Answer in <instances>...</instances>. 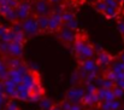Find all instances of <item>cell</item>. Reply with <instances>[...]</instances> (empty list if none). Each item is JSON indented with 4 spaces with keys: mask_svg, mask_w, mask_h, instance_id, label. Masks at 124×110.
Returning <instances> with one entry per match:
<instances>
[{
    "mask_svg": "<svg viewBox=\"0 0 124 110\" xmlns=\"http://www.w3.org/2000/svg\"><path fill=\"white\" fill-rule=\"evenodd\" d=\"M116 58H117L118 61H121L122 63H124V51H122V52H121V53H119V55L116 57Z\"/></svg>",
    "mask_w": 124,
    "mask_h": 110,
    "instance_id": "20",
    "label": "cell"
},
{
    "mask_svg": "<svg viewBox=\"0 0 124 110\" xmlns=\"http://www.w3.org/2000/svg\"><path fill=\"white\" fill-rule=\"evenodd\" d=\"M105 1V4L108 6V7H112V9H117V10H119V7H121V5L116 1V0H104Z\"/></svg>",
    "mask_w": 124,
    "mask_h": 110,
    "instance_id": "17",
    "label": "cell"
},
{
    "mask_svg": "<svg viewBox=\"0 0 124 110\" xmlns=\"http://www.w3.org/2000/svg\"><path fill=\"white\" fill-rule=\"evenodd\" d=\"M76 1H78V2H84L85 0H76Z\"/></svg>",
    "mask_w": 124,
    "mask_h": 110,
    "instance_id": "23",
    "label": "cell"
},
{
    "mask_svg": "<svg viewBox=\"0 0 124 110\" xmlns=\"http://www.w3.org/2000/svg\"><path fill=\"white\" fill-rule=\"evenodd\" d=\"M117 26H118V30L121 32V34L124 37V21L119 19V21H118V23H117Z\"/></svg>",
    "mask_w": 124,
    "mask_h": 110,
    "instance_id": "19",
    "label": "cell"
},
{
    "mask_svg": "<svg viewBox=\"0 0 124 110\" xmlns=\"http://www.w3.org/2000/svg\"><path fill=\"white\" fill-rule=\"evenodd\" d=\"M49 110H62V109H60L59 104H53V105H52V108H51Z\"/></svg>",
    "mask_w": 124,
    "mask_h": 110,
    "instance_id": "21",
    "label": "cell"
},
{
    "mask_svg": "<svg viewBox=\"0 0 124 110\" xmlns=\"http://www.w3.org/2000/svg\"><path fill=\"white\" fill-rule=\"evenodd\" d=\"M43 97H45V88L42 87L41 83H36L29 87L28 102H40Z\"/></svg>",
    "mask_w": 124,
    "mask_h": 110,
    "instance_id": "8",
    "label": "cell"
},
{
    "mask_svg": "<svg viewBox=\"0 0 124 110\" xmlns=\"http://www.w3.org/2000/svg\"><path fill=\"white\" fill-rule=\"evenodd\" d=\"M62 27V15L57 11H52V13L48 16V34H55Z\"/></svg>",
    "mask_w": 124,
    "mask_h": 110,
    "instance_id": "6",
    "label": "cell"
},
{
    "mask_svg": "<svg viewBox=\"0 0 124 110\" xmlns=\"http://www.w3.org/2000/svg\"><path fill=\"white\" fill-rule=\"evenodd\" d=\"M93 6H94V9H95L96 11H99V12H100V13H102V15H104L105 10L107 9V5L105 4V1H104V0H96V1L93 4Z\"/></svg>",
    "mask_w": 124,
    "mask_h": 110,
    "instance_id": "15",
    "label": "cell"
},
{
    "mask_svg": "<svg viewBox=\"0 0 124 110\" xmlns=\"http://www.w3.org/2000/svg\"><path fill=\"white\" fill-rule=\"evenodd\" d=\"M7 99H8V97L4 92H0V110L4 109V105H5V103H6Z\"/></svg>",
    "mask_w": 124,
    "mask_h": 110,
    "instance_id": "18",
    "label": "cell"
},
{
    "mask_svg": "<svg viewBox=\"0 0 124 110\" xmlns=\"http://www.w3.org/2000/svg\"><path fill=\"white\" fill-rule=\"evenodd\" d=\"M52 7L48 0H35L34 4H31V13L34 16H48L52 13Z\"/></svg>",
    "mask_w": 124,
    "mask_h": 110,
    "instance_id": "4",
    "label": "cell"
},
{
    "mask_svg": "<svg viewBox=\"0 0 124 110\" xmlns=\"http://www.w3.org/2000/svg\"><path fill=\"white\" fill-rule=\"evenodd\" d=\"M84 90L81 87H72L66 93V99L71 103H81L82 101V97L84 94Z\"/></svg>",
    "mask_w": 124,
    "mask_h": 110,
    "instance_id": "9",
    "label": "cell"
},
{
    "mask_svg": "<svg viewBox=\"0 0 124 110\" xmlns=\"http://www.w3.org/2000/svg\"><path fill=\"white\" fill-rule=\"evenodd\" d=\"M48 16H46V15L36 16L38 26H39V29H40V35L41 34H48Z\"/></svg>",
    "mask_w": 124,
    "mask_h": 110,
    "instance_id": "11",
    "label": "cell"
},
{
    "mask_svg": "<svg viewBox=\"0 0 124 110\" xmlns=\"http://www.w3.org/2000/svg\"><path fill=\"white\" fill-rule=\"evenodd\" d=\"M21 27H22V32L24 33L27 39L40 35V29H39V26H38L36 16H34L33 13L21 22Z\"/></svg>",
    "mask_w": 124,
    "mask_h": 110,
    "instance_id": "2",
    "label": "cell"
},
{
    "mask_svg": "<svg viewBox=\"0 0 124 110\" xmlns=\"http://www.w3.org/2000/svg\"><path fill=\"white\" fill-rule=\"evenodd\" d=\"M49 4H53V5H58L59 2H62V0H48Z\"/></svg>",
    "mask_w": 124,
    "mask_h": 110,
    "instance_id": "22",
    "label": "cell"
},
{
    "mask_svg": "<svg viewBox=\"0 0 124 110\" xmlns=\"http://www.w3.org/2000/svg\"><path fill=\"white\" fill-rule=\"evenodd\" d=\"M15 11H16L17 21L22 22L23 19H25L27 17L31 15V2L28 0H21L17 7H15Z\"/></svg>",
    "mask_w": 124,
    "mask_h": 110,
    "instance_id": "5",
    "label": "cell"
},
{
    "mask_svg": "<svg viewBox=\"0 0 124 110\" xmlns=\"http://www.w3.org/2000/svg\"><path fill=\"white\" fill-rule=\"evenodd\" d=\"M2 110H21V109H19L18 104L16 103L15 98H8V99L6 101V103H5Z\"/></svg>",
    "mask_w": 124,
    "mask_h": 110,
    "instance_id": "12",
    "label": "cell"
},
{
    "mask_svg": "<svg viewBox=\"0 0 124 110\" xmlns=\"http://www.w3.org/2000/svg\"><path fill=\"white\" fill-rule=\"evenodd\" d=\"M62 21H63V24H66V23H69L70 21H72L74 18H75V15H74V12H71V11H68V10H64L62 13Z\"/></svg>",
    "mask_w": 124,
    "mask_h": 110,
    "instance_id": "13",
    "label": "cell"
},
{
    "mask_svg": "<svg viewBox=\"0 0 124 110\" xmlns=\"http://www.w3.org/2000/svg\"><path fill=\"white\" fill-rule=\"evenodd\" d=\"M78 65H80V68L83 70V73L89 74V75H92V74L95 73V72L99 69V67H98V64H96V61H95L94 57H93V58H89V59H85V61H83L81 63H78Z\"/></svg>",
    "mask_w": 124,
    "mask_h": 110,
    "instance_id": "10",
    "label": "cell"
},
{
    "mask_svg": "<svg viewBox=\"0 0 124 110\" xmlns=\"http://www.w3.org/2000/svg\"><path fill=\"white\" fill-rule=\"evenodd\" d=\"M113 58H115V57H113L112 55H110L108 52H106V51H104V50H101V51L96 55L95 61H96V64H98L99 69H101L102 72H105V70H107V69L110 68V65H111Z\"/></svg>",
    "mask_w": 124,
    "mask_h": 110,
    "instance_id": "7",
    "label": "cell"
},
{
    "mask_svg": "<svg viewBox=\"0 0 124 110\" xmlns=\"http://www.w3.org/2000/svg\"><path fill=\"white\" fill-rule=\"evenodd\" d=\"M55 35L63 45H65L66 47H71V45L75 40V37H76V30L63 24V27L55 33Z\"/></svg>",
    "mask_w": 124,
    "mask_h": 110,
    "instance_id": "3",
    "label": "cell"
},
{
    "mask_svg": "<svg viewBox=\"0 0 124 110\" xmlns=\"http://www.w3.org/2000/svg\"><path fill=\"white\" fill-rule=\"evenodd\" d=\"M41 103H42V104H41V108L43 110H49L51 108H52V105H53V103H52L49 99L45 98V97H43V98L41 99Z\"/></svg>",
    "mask_w": 124,
    "mask_h": 110,
    "instance_id": "16",
    "label": "cell"
},
{
    "mask_svg": "<svg viewBox=\"0 0 124 110\" xmlns=\"http://www.w3.org/2000/svg\"><path fill=\"white\" fill-rule=\"evenodd\" d=\"M118 13H119V10L112 9V7H108V6H107V9H106L105 12H104V16H105L106 18H116V17H118Z\"/></svg>",
    "mask_w": 124,
    "mask_h": 110,
    "instance_id": "14",
    "label": "cell"
},
{
    "mask_svg": "<svg viewBox=\"0 0 124 110\" xmlns=\"http://www.w3.org/2000/svg\"><path fill=\"white\" fill-rule=\"evenodd\" d=\"M71 48L77 63H81L95 56V47L84 32H76V37L71 45Z\"/></svg>",
    "mask_w": 124,
    "mask_h": 110,
    "instance_id": "1",
    "label": "cell"
}]
</instances>
